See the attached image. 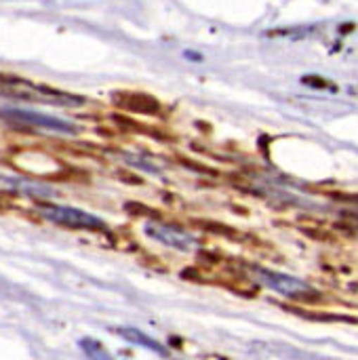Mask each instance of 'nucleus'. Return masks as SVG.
<instances>
[{
    "mask_svg": "<svg viewBox=\"0 0 358 360\" xmlns=\"http://www.w3.org/2000/svg\"><path fill=\"white\" fill-rule=\"evenodd\" d=\"M80 350L87 354V359L89 360H114L108 352H106V348L99 344V342H95V340H80Z\"/></svg>",
    "mask_w": 358,
    "mask_h": 360,
    "instance_id": "8",
    "label": "nucleus"
},
{
    "mask_svg": "<svg viewBox=\"0 0 358 360\" xmlns=\"http://www.w3.org/2000/svg\"><path fill=\"white\" fill-rule=\"evenodd\" d=\"M116 333H118L122 340H127L129 344H135V346L146 348V350H150V352H156V354H160V356H169V352H167V348H165L162 344H158L156 340H152L150 335L141 333V331L135 329V327H118Z\"/></svg>",
    "mask_w": 358,
    "mask_h": 360,
    "instance_id": "7",
    "label": "nucleus"
},
{
    "mask_svg": "<svg viewBox=\"0 0 358 360\" xmlns=\"http://www.w3.org/2000/svg\"><path fill=\"white\" fill-rule=\"evenodd\" d=\"M38 213L46 219L53 221L57 226H65V228H74V230H106V221L82 211L76 207H68V205H40Z\"/></svg>",
    "mask_w": 358,
    "mask_h": 360,
    "instance_id": "3",
    "label": "nucleus"
},
{
    "mask_svg": "<svg viewBox=\"0 0 358 360\" xmlns=\"http://www.w3.org/2000/svg\"><path fill=\"white\" fill-rule=\"evenodd\" d=\"M0 97L17 99V101H36V103H49V105H61V108H74L80 105L84 99L80 95L51 89L44 84H36L23 78H0Z\"/></svg>",
    "mask_w": 358,
    "mask_h": 360,
    "instance_id": "1",
    "label": "nucleus"
},
{
    "mask_svg": "<svg viewBox=\"0 0 358 360\" xmlns=\"http://www.w3.org/2000/svg\"><path fill=\"white\" fill-rule=\"evenodd\" d=\"M143 232L165 245V247H171L175 251H194L196 249V238L192 234H188L186 230L177 228V226H171V224H160V221H148L143 226Z\"/></svg>",
    "mask_w": 358,
    "mask_h": 360,
    "instance_id": "5",
    "label": "nucleus"
},
{
    "mask_svg": "<svg viewBox=\"0 0 358 360\" xmlns=\"http://www.w3.org/2000/svg\"><path fill=\"white\" fill-rule=\"evenodd\" d=\"M184 55H186V59H190V61H203V55H200V53H194V51H184Z\"/></svg>",
    "mask_w": 358,
    "mask_h": 360,
    "instance_id": "9",
    "label": "nucleus"
},
{
    "mask_svg": "<svg viewBox=\"0 0 358 360\" xmlns=\"http://www.w3.org/2000/svg\"><path fill=\"white\" fill-rule=\"evenodd\" d=\"M253 274H255V278L264 287H268L274 293H281L285 297L298 300V297H310L314 293L308 283H304V281H300L295 276L283 274V272H274V270H266V268H255Z\"/></svg>",
    "mask_w": 358,
    "mask_h": 360,
    "instance_id": "4",
    "label": "nucleus"
},
{
    "mask_svg": "<svg viewBox=\"0 0 358 360\" xmlns=\"http://www.w3.org/2000/svg\"><path fill=\"white\" fill-rule=\"evenodd\" d=\"M0 118H4L11 124H23V127L61 133V135H76L78 133V124H74L65 118H57V116L42 114L36 110H25V108H2Z\"/></svg>",
    "mask_w": 358,
    "mask_h": 360,
    "instance_id": "2",
    "label": "nucleus"
},
{
    "mask_svg": "<svg viewBox=\"0 0 358 360\" xmlns=\"http://www.w3.org/2000/svg\"><path fill=\"white\" fill-rule=\"evenodd\" d=\"M0 190L13 192V194H23V196H36V198H49L55 196L53 188L23 179V177H11V175H0Z\"/></svg>",
    "mask_w": 358,
    "mask_h": 360,
    "instance_id": "6",
    "label": "nucleus"
}]
</instances>
